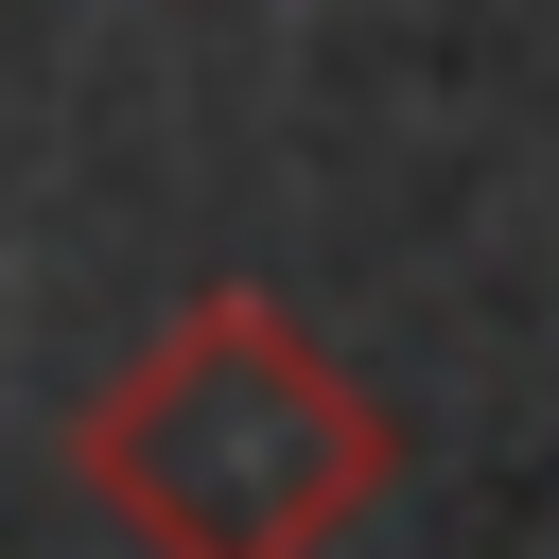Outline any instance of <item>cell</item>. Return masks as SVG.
I'll list each match as a JSON object with an SVG mask.
<instances>
[{
    "label": "cell",
    "mask_w": 559,
    "mask_h": 559,
    "mask_svg": "<svg viewBox=\"0 0 559 559\" xmlns=\"http://www.w3.org/2000/svg\"><path fill=\"white\" fill-rule=\"evenodd\" d=\"M87 489L140 559H332L367 489L402 472L384 402L280 314V297H192L105 402H87Z\"/></svg>",
    "instance_id": "1"
}]
</instances>
